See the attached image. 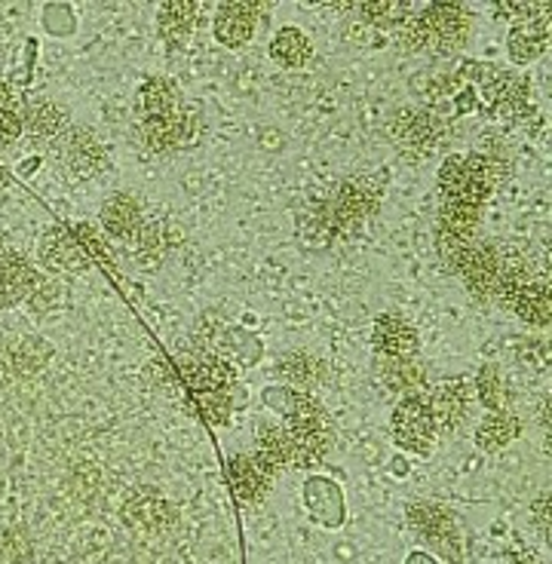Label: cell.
<instances>
[{
	"label": "cell",
	"mask_w": 552,
	"mask_h": 564,
	"mask_svg": "<svg viewBox=\"0 0 552 564\" xmlns=\"http://www.w3.org/2000/svg\"><path fill=\"white\" fill-rule=\"evenodd\" d=\"M470 37V13L461 3H430L412 13L403 25V44L412 53L451 56Z\"/></svg>",
	"instance_id": "obj_1"
},
{
	"label": "cell",
	"mask_w": 552,
	"mask_h": 564,
	"mask_svg": "<svg viewBox=\"0 0 552 564\" xmlns=\"http://www.w3.org/2000/svg\"><path fill=\"white\" fill-rule=\"evenodd\" d=\"M285 432H289L292 448H295V461H292V466H298V470H307V466H314V463L323 461V458L329 454L331 439H335L329 411H326L311 393H298V396H295V405H292V415H289Z\"/></svg>",
	"instance_id": "obj_2"
},
{
	"label": "cell",
	"mask_w": 552,
	"mask_h": 564,
	"mask_svg": "<svg viewBox=\"0 0 552 564\" xmlns=\"http://www.w3.org/2000/svg\"><path fill=\"white\" fill-rule=\"evenodd\" d=\"M179 372L181 381L194 390V396L206 390H234V381H237V369L230 365V359L203 350L200 343H191L181 350Z\"/></svg>",
	"instance_id": "obj_3"
},
{
	"label": "cell",
	"mask_w": 552,
	"mask_h": 564,
	"mask_svg": "<svg viewBox=\"0 0 552 564\" xmlns=\"http://www.w3.org/2000/svg\"><path fill=\"white\" fill-rule=\"evenodd\" d=\"M393 436L405 451L415 454H430L436 439V424L427 408L424 393L420 396H403L399 405L393 408Z\"/></svg>",
	"instance_id": "obj_4"
},
{
	"label": "cell",
	"mask_w": 552,
	"mask_h": 564,
	"mask_svg": "<svg viewBox=\"0 0 552 564\" xmlns=\"http://www.w3.org/2000/svg\"><path fill=\"white\" fill-rule=\"evenodd\" d=\"M387 133L393 142H399L405 150H433L442 138H446V120L436 117L430 111H420V108H399L393 117H390Z\"/></svg>",
	"instance_id": "obj_5"
},
{
	"label": "cell",
	"mask_w": 552,
	"mask_h": 564,
	"mask_svg": "<svg viewBox=\"0 0 552 564\" xmlns=\"http://www.w3.org/2000/svg\"><path fill=\"white\" fill-rule=\"evenodd\" d=\"M430 417H433L436 430L451 432L461 427L466 415H470V402H473V386L466 384L463 377H451L442 384L427 386L424 393Z\"/></svg>",
	"instance_id": "obj_6"
},
{
	"label": "cell",
	"mask_w": 552,
	"mask_h": 564,
	"mask_svg": "<svg viewBox=\"0 0 552 564\" xmlns=\"http://www.w3.org/2000/svg\"><path fill=\"white\" fill-rule=\"evenodd\" d=\"M497 273H500V249L494 242L473 239L466 255H463L461 268H458V277L470 289V295L476 301H494Z\"/></svg>",
	"instance_id": "obj_7"
},
{
	"label": "cell",
	"mask_w": 552,
	"mask_h": 564,
	"mask_svg": "<svg viewBox=\"0 0 552 564\" xmlns=\"http://www.w3.org/2000/svg\"><path fill=\"white\" fill-rule=\"evenodd\" d=\"M482 95L492 104L494 114H500V117L522 120L528 114L531 92H528V80L522 75H512L504 68H488L482 75Z\"/></svg>",
	"instance_id": "obj_8"
},
{
	"label": "cell",
	"mask_w": 552,
	"mask_h": 564,
	"mask_svg": "<svg viewBox=\"0 0 552 564\" xmlns=\"http://www.w3.org/2000/svg\"><path fill=\"white\" fill-rule=\"evenodd\" d=\"M261 15H268V7H261V3L227 0V3H222L215 10L212 31L218 37V44L227 46V49H239V46H246L255 37V29H258Z\"/></svg>",
	"instance_id": "obj_9"
},
{
	"label": "cell",
	"mask_w": 552,
	"mask_h": 564,
	"mask_svg": "<svg viewBox=\"0 0 552 564\" xmlns=\"http://www.w3.org/2000/svg\"><path fill=\"white\" fill-rule=\"evenodd\" d=\"M59 157L65 169L77 179H95L108 166L105 145L83 126H75L65 133V138L59 142Z\"/></svg>",
	"instance_id": "obj_10"
},
{
	"label": "cell",
	"mask_w": 552,
	"mask_h": 564,
	"mask_svg": "<svg viewBox=\"0 0 552 564\" xmlns=\"http://www.w3.org/2000/svg\"><path fill=\"white\" fill-rule=\"evenodd\" d=\"M123 519L142 537H160L176 524V506L154 490H135L123 504Z\"/></svg>",
	"instance_id": "obj_11"
},
{
	"label": "cell",
	"mask_w": 552,
	"mask_h": 564,
	"mask_svg": "<svg viewBox=\"0 0 552 564\" xmlns=\"http://www.w3.org/2000/svg\"><path fill=\"white\" fill-rule=\"evenodd\" d=\"M37 255H41V264L46 270H56V273H83L90 268V258L80 249V242L68 227H49L41 242H37Z\"/></svg>",
	"instance_id": "obj_12"
},
{
	"label": "cell",
	"mask_w": 552,
	"mask_h": 564,
	"mask_svg": "<svg viewBox=\"0 0 552 564\" xmlns=\"http://www.w3.org/2000/svg\"><path fill=\"white\" fill-rule=\"evenodd\" d=\"M372 347L378 357L408 359L418 357L420 335L403 316H378L372 328Z\"/></svg>",
	"instance_id": "obj_13"
},
{
	"label": "cell",
	"mask_w": 552,
	"mask_h": 564,
	"mask_svg": "<svg viewBox=\"0 0 552 564\" xmlns=\"http://www.w3.org/2000/svg\"><path fill=\"white\" fill-rule=\"evenodd\" d=\"M41 280L44 277L31 268L22 255H0V307H15V304L29 301Z\"/></svg>",
	"instance_id": "obj_14"
},
{
	"label": "cell",
	"mask_w": 552,
	"mask_h": 564,
	"mask_svg": "<svg viewBox=\"0 0 552 564\" xmlns=\"http://www.w3.org/2000/svg\"><path fill=\"white\" fill-rule=\"evenodd\" d=\"M547 46H550V13L516 22L507 34L509 59L516 65H528V61L540 59L547 53Z\"/></svg>",
	"instance_id": "obj_15"
},
{
	"label": "cell",
	"mask_w": 552,
	"mask_h": 564,
	"mask_svg": "<svg viewBox=\"0 0 552 564\" xmlns=\"http://www.w3.org/2000/svg\"><path fill=\"white\" fill-rule=\"evenodd\" d=\"M374 369H378V381L387 386L390 393H399V396H420V393H427V372H424V365L415 357H378Z\"/></svg>",
	"instance_id": "obj_16"
},
{
	"label": "cell",
	"mask_w": 552,
	"mask_h": 564,
	"mask_svg": "<svg viewBox=\"0 0 552 564\" xmlns=\"http://www.w3.org/2000/svg\"><path fill=\"white\" fill-rule=\"evenodd\" d=\"M99 222H102V230H105L108 237L129 239L135 227L145 222L142 203L135 200L133 193H111L102 203V208H99Z\"/></svg>",
	"instance_id": "obj_17"
},
{
	"label": "cell",
	"mask_w": 552,
	"mask_h": 564,
	"mask_svg": "<svg viewBox=\"0 0 552 564\" xmlns=\"http://www.w3.org/2000/svg\"><path fill=\"white\" fill-rule=\"evenodd\" d=\"M227 475H230V488L237 494L239 504H258L270 490V478L273 475L255 461L252 454H237L227 463Z\"/></svg>",
	"instance_id": "obj_18"
},
{
	"label": "cell",
	"mask_w": 552,
	"mask_h": 564,
	"mask_svg": "<svg viewBox=\"0 0 552 564\" xmlns=\"http://www.w3.org/2000/svg\"><path fill=\"white\" fill-rule=\"evenodd\" d=\"M191 138V120L184 114H164V117L142 120V142L154 154H169Z\"/></svg>",
	"instance_id": "obj_19"
},
{
	"label": "cell",
	"mask_w": 552,
	"mask_h": 564,
	"mask_svg": "<svg viewBox=\"0 0 552 564\" xmlns=\"http://www.w3.org/2000/svg\"><path fill=\"white\" fill-rule=\"evenodd\" d=\"M439 191H442V200H466V203H476V206H485L488 196H492L482 184L470 179L466 160L461 154L446 157V163L439 169Z\"/></svg>",
	"instance_id": "obj_20"
},
{
	"label": "cell",
	"mask_w": 552,
	"mask_h": 564,
	"mask_svg": "<svg viewBox=\"0 0 552 564\" xmlns=\"http://www.w3.org/2000/svg\"><path fill=\"white\" fill-rule=\"evenodd\" d=\"M255 461L261 463L270 475L283 473L285 466H292L295 461V448H292V439L285 427H270L264 424L258 436H255Z\"/></svg>",
	"instance_id": "obj_21"
},
{
	"label": "cell",
	"mask_w": 552,
	"mask_h": 564,
	"mask_svg": "<svg viewBox=\"0 0 552 564\" xmlns=\"http://www.w3.org/2000/svg\"><path fill=\"white\" fill-rule=\"evenodd\" d=\"M196 15H200V7H196L194 0H172V3H164L160 13H157L160 37H164L172 49H179V46L191 37Z\"/></svg>",
	"instance_id": "obj_22"
},
{
	"label": "cell",
	"mask_w": 552,
	"mask_h": 564,
	"mask_svg": "<svg viewBox=\"0 0 552 564\" xmlns=\"http://www.w3.org/2000/svg\"><path fill=\"white\" fill-rule=\"evenodd\" d=\"M135 111H138V117L142 120L176 114V111H179V90H176V83L166 80V77H148V80L138 87Z\"/></svg>",
	"instance_id": "obj_23"
},
{
	"label": "cell",
	"mask_w": 552,
	"mask_h": 564,
	"mask_svg": "<svg viewBox=\"0 0 552 564\" xmlns=\"http://www.w3.org/2000/svg\"><path fill=\"white\" fill-rule=\"evenodd\" d=\"M277 374L283 377L285 384L298 386V390H304V393H311V390H316V386H323L329 369H326V362H323V359H316L314 353H304V350H298V353H285V357L277 362Z\"/></svg>",
	"instance_id": "obj_24"
},
{
	"label": "cell",
	"mask_w": 552,
	"mask_h": 564,
	"mask_svg": "<svg viewBox=\"0 0 552 564\" xmlns=\"http://www.w3.org/2000/svg\"><path fill=\"white\" fill-rule=\"evenodd\" d=\"M126 242H129V252L138 264H157L166 249L172 246V230H169V224L145 218Z\"/></svg>",
	"instance_id": "obj_25"
},
{
	"label": "cell",
	"mask_w": 552,
	"mask_h": 564,
	"mask_svg": "<svg viewBox=\"0 0 552 564\" xmlns=\"http://www.w3.org/2000/svg\"><path fill=\"white\" fill-rule=\"evenodd\" d=\"M408 524H412L427 543H436V546H442V540H451V537H454V519H451V512L436 504L408 506Z\"/></svg>",
	"instance_id": "obj_26"
},
{
	"label": "cell",
	"mask_w": 552,
	"mask_h": 564,
	"mask_svg": "<svg viewBox=\"0 0 552 564\" xmlns=\"http://www.w3.org/2000/svg\"><path fill=\"white\" fill-rule=\"evenodd\" d=\"M22 129H29L37 138H59V135L68 133V114L61 111L59 104L34 99L22 111Z\"/></svg>",
	"instance_id": "obj_27"
},
{
	"label": "cell",
	"mask_w": 552,
	"mask_h": 564,
	"mask_svg": "<svg viewBox=\"0 0 552 564\" xmlns=\"http://www.w3.org/2000/svg\"><path fill=\"white\" fill-rule=\"evenodd\" d=\"M314 56V46L301 29H280L270 41V59L289 71H298Z\"/></svg>",
	"instance_id": "obj_28"
},
{
	"label": "cell",
	"mask_w": 552,
	"mask_h": 564,
	"mask_svg": "<svg viewBox=\"0 0 552 564\" xmlns=\"http://www.w3.org/2000/svg\"><path fill=\"white\" fill-rule=\"evenodd\" d=\"M478 222H482V206L466 203V200H442L439 208V230L454 234L463 239H476Z\"/></svg>",
	"instance_id": "obj_29"
},
{
	"label": "cell",
	"mask_w": 552,
	"mask_h": 564,
	"mask_svg": "<svg viewBox=\"0 0 552 564\" xmlns=\"http://www.w3.org/2000/svg\"><path fill=\"white\" fill-rule=\"evenodd\" d=\"M522 432V424L512 411H488V417L478 424L476 442L482 451H500Z\"/></svg>",
	"instance_id": "obj_30"
},
{
	"label": "cell",
	"mask_w": 552,
	"mask_h": 564,
	"mask_svg": "<svg viewBox=\"0 0 552 564\" xmlns=\"http://www.w3.org/2000/svg\"><path fill=\"white\" fill-rule=\"evenodd\" d=\"M509 311L525 319L528 326H550V285L547 280H534L531 285H525Z\"/></svg>",
	"instance_id": "obj_31"
},
{
	"label": "cell",
	"mask_w": 552,
	"mask_h": 564,
	"mask_svg": "<svg viewBox=\"0 0 552 564\" xmlns=\"http://www.w3.org/2000/svg\"><path fill=\"white\" fill-rule=\"evenodd\" d=\"M476 396L488 411H512V393L497 365H482L476 374Z\"/></svg>",
	"instance_id": "obj_32"
},
{
	"label": "cell",
	"mask_w": 552,
	"mask_h": 564,
	"mask_svg": "<svg viewBox=\"0 0 552 564\" xmlns=\"http://www.w3.org/2000/svg\"><path fill=\"white\" fill-rule=\"evenodd\" d=\"M350 10H357L374 29L405 25V19L415 13V7H408V3H359V7H350Z\"/></svg>",
	"instance_id": "obj_33"
},
{
	"label": "cell",
	"mask_w": 552,
	"mask_h": 564,
	"mask_svg": "<svg viewBox=\"0 0 552 564\" xmlns=\"http://www.w3.org/2000/svg\"><path fill=\"white\" fill-rule=\"evenodd\" d=\"M46 362V347L41 341H34V338H19L7 347V353H3V369H19V372H25V369H41Z\"/></svg>",
	"instance_id": "obj_34"
},
{
	"label": "cell",
	"mask_w": 552,
	"mask_h": 564,
	"mask_svg": "<svg viewBox=\"0 0 552 564\" xmlns=\"http://www.w3.org/2000/svg\"><path fill=\"white\" fill-rule=\"evenodd\" d=\"M196 408L203 411V417L210 424L224 427L230 420V411H234V390H206V393H196Z\"/></svg>",
	"instance_id": "obj_35"
},
{
	"label": "cell",
	"mask_w": 552,
	"mask_h": 564,
	"mask_svg": "<svg viewBox=\"0 0 552 564\" xmlns=\"http://www.w3.org/2000/svg\"><path fill=\"white\" fill-rule=\"evenodd\" d=\"M470 242H473V239L454 237V234H446V230H439V234H436V255H439V261L446 264L448 273H458L463 255H466V249H470Z\"/></svg>",
	"instance_id": "obj_36"
},
{
	"label": "cell",
	"mask_w": 552,
	"mask_h": 564,
	"mask_svg": "<svg viewBox=\"0 0 552 564\" xmlns=\"http://www.w3.org/2000/svg\"><path fill=\"white\" fill-rule=\"evenodd\" d=\"M71 234H75V239L80 242V249L87 252V258H95V261H111L105 237H102L90 222H77L75 227H71Z\"/></svg>",
	"instance_id": "obj_37"
},
{
	"label": "cell",
	"mask_w": 552,
	"mask_h": 564,
	"mask_svg": "<svg viewBox=\"0 0 552 564\" xmlns=\"http://www.w3.org/2000/svg\"><path fill=\"white\" fill-rule=\"evenodd\" d=\"M19 135H22V114L15 108L0 111V148L3 145H13Z\"/></svg>",
	"instance_id": "obj_38"
},
{
	"label": "cell",
	"mask_w": 552,
	"mask_h": 564,
	"mask_svg": "<svg viewBox=\"0 0 552 564\" xmlns=\"http://www.w3.org/2000/svg\"><path fill=\"white\" fill-rule=\"evenodd\" d=\"M29 301H31V307L46 311V307H53V304L59 301V285H53L49 280H41L37 282V289H34V295H31Z\"/></svg>",
	"instance_id": "obj_39"
},
{
	"label": "cell",
	"mask_w": 552,
	"mask_h": 564,
	"mask_svg": "<svg viewBox=\"0 0 552 564\" xmlns=\"http://www.w3.org/2000/svg\"><path fill=\"white\" fill-rule=\"evenodd\" d=\"M10 108H15L13 92H10V87H7V83H0V111H10Z\"/></svg>",
	"instance_id": "obj_40"
}]
</instances>
